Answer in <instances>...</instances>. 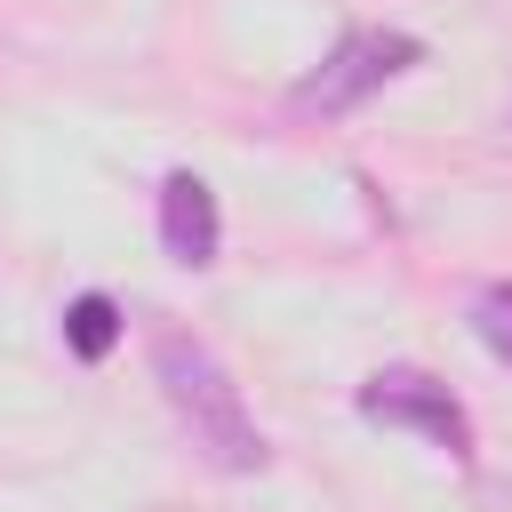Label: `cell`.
Wrapping results in <instances>:
<instances>
[{"label":"cell","mask_w":512,"mask_h":512,"mask_svg":"<svg viewBox=\"0 0 512 512\" xmlns=\"http://www.w3.org/2000/svg\"><path fill=\"white\" fill-rule=\"evenodd\" d=\"M152 384H160V400L176 408V424L192 432V448L216 464V472H264V432H256V416H248V400H240V384H232V368L200 344V336H184V328H160L152 336Z\"/></svg>","instance_id":"1"},{"label":"cell","mask_w":512,"mask_h":512,"mask_svg":"<svg viewBox=\"0 0 512 512\" xmlns=\"http://www.w3.org/2000/svg\"><path fill=\"white\" fill-rule=\"evenodd\" d=\"M416 64H424V40H416V32H344V40L288 88V104L336 120V112H352L360 96H376L384 80H400V72H416Z\"/></svg>","instance_id":"2"},{"label":"cell","mask_w":512,"mask_h":512,"mask_svg":"<svg viewBox=\"0 0 512 512\" xmlns=\"http://www.w3.org/2000/svg\"><path fill=\"white\" fill-rule=\"evenodd\" d=\"M352 408L368 416V424H392V432H416V440H432L440 456H472V416H464V400L440 384V376H424V368H376L360 392H352Z\"/></svg>","instance_id":"3"},{"label":"cell","mask_w":512,"mask_h":512,"mask_svg":"<svg viewBox=\"0 0 512 512\" xmlns=\"http://www.w3.org/2000/svg\"><path fill=\"white\" fill-rule=\"evenodd\" d=\"M160 248H168L184 272L216 264V248H224V216H216V192H208L192 168H176V176L160 184Z\"/></svg>","instance_id":"4"},{"label":"cell","mask_w":512,"mask_h":512,"mask_svg":"<svg viewBox=\"0 0 512 512\" xmlns=\"http://www.w3.org/2000/svg\"><path fill=\"white\" fill-rule=\"evenodd\" d=\"M120 328H128V320H120V304H112L104 288H88V296L64 304V344H72L80 360H104V352L120 344Z\"/></svg>","instance_id":"5"},{"label":"cell","mask_w":512,"mask_h":512,"mask_svg":"<svg viewBox=\"0 0 512 512\" xmlns=\"http://www.w3.org/2000/svg\"><path fill=\"white\" fill-rule=\"evenodd\" d=\"M472 336L488 344V360L512 368V280H488V288L472 296Z\"/></svg>","instance_id":"6"}]
</instances>
